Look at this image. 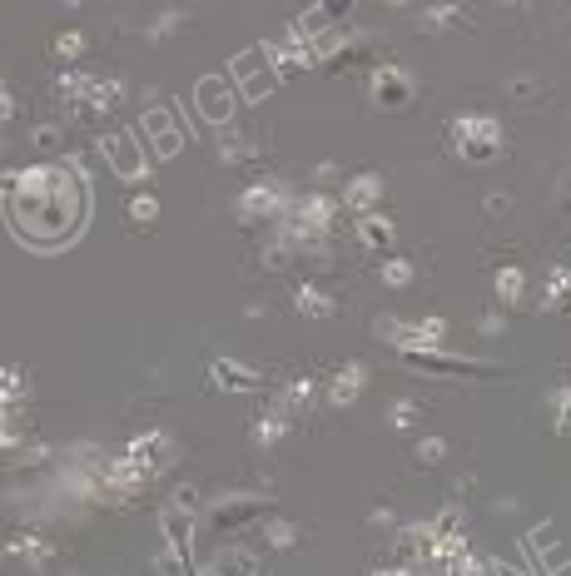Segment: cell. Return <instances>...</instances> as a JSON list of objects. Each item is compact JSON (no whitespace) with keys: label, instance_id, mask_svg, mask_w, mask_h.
Here are the masks:
<instances>
[{"label":"cell","instance_id":"6da1fadb","mask_svg":"<svg viewBox=\"0 0 571 576\" xmlns=\"http://www.w3.org/2000/svg\"><path fill=\"white\" fill-rule=\"evenodd\" d=\"M90 209V184L70 164H30L5 174V219L30 249H65Z\"/></svg>","mask_w":571,"mask_h":576},{"label":"cell","instance_id":"7a4b0ae2","mask_svg":"<svg viewBox=\"0 0 571 576\" xmlns=\"http://www.w3.org/2000/svg\"><path fill=\"white\" fill-rule=\"evenodd\" d=\"M413 373H428V378H502L507 368L502 363H487V358H452L442 348H408L398 353Z\"/></svg>","mask_w":571,"mask_h":576},{"label":"cell","instance_id":"3957f363","mask_svg":"<svg viewBox=\"0 0 571 576\" xmlns=\"http://www.w3.org/2000/svg\"><path fill=\"white\" fill-rule=\"evenodd\" d=\"M452 149L462 159H472V164L497 159V149H502V120H492V115H462V120H452Z\"/></svg>","mask_w":571,"mask_h":576},{"label":"cell","instance_id":"277c9868","mask_svg":"<svg viewBox=\"0 0 571 576\" xmlns=\"http://www.w3.org/2000/svg\"><path fill=\"white\" fill-rule=\"evenodd\" d=\"M100 159L110 164V174H120L130 184H144V174H149V154L130 130H100Z\"/></svg>","mask_w":571,"mask_h":576},{"label":"cell","instance_id":"5b68a950","mask_svg":"<svg viewBox=\"0 0 571 576\" xmlns=\"http://www.w3.org/2000/svg\"><path fill=\"white\" fill-rule=\"evenodd\" d=\"M368 100H373L378 110H408V105L418 100V85H413V75L398 70V65H373V75H368Z\"/></svg>","mask_w":571,"mask_h":576},{"label":"cell","instance_id":"8992f818","mask_svg":"<svg viewBox=\"0 0 571 576\" xmlns=\"http://www.w3.org/2000/svg\"><path fill=\"white\" fill-rule=\"evenodd\" d=\"M288 189L279 179H254L244 194H239V219L244 224H264V219H284L288 214Z\"/></svg>","mask_w":571,"mask_h":576},{"label":"cell","instance_id":"52a82bcc","mask_svg":"<svg viewBox=\"0 0 571 576\" xmlns=\"http://www.w3.org/2000/svg\"><path fill=\"white\" fill-rule=\"evenodd\" d=\"M194 105L204 110L209 125H224V120L239 110V85H234L229 75H204V80L194 85Z\"/></svg>","mask_w":571,"mask_h":576},{"label":"cell","instance_id":"ba28073f","mask_svg":"<svg viewBox=\"0 0 571 576\" xmlns=\"http://www.w3.org/2000/svg\"><path fill=\"white\" fill-rule=\"evenodd\" d=\"M140 135L154 144V154H159V159H169V154H179V149H184V130L174 125V115H169L164 105H149V110H144V115H140Z\"/></svg>","mask_w":571,"mask_h":576},{"label":"cell","instance_id":"9c48e42d","mask_svg":"<svg viewBox=\"0 0 571 576\" xmlns=\"http://www.w3.org/2000/svg\"><path fill=\"white\" fill-rule=\"evenodd\" d=\"M383 204V179L368 169V174H353L348 184H343V209L363 224V219H373V209Z\"/></svg>","mask_w":571,"mask_h":576},{"label":"cell","instance_id":"30bf717a","mask_svg":"<svg viewBox=\"0 0 571 576\" xmlns=\"http://www.w3.org/2000/svg\"><path fill=\"white\" fill-rule=\"evenodd\" d=\"M125 457H130L140 472H149V477H154V472H164V467H169L174 447H169V437H164V432H140V437L130 442V452H125Z\"/></svg>","mask_w":571,"mask_h":576},{"label":"cell","instance_id":"8fae6325","mask_svg":"<svg viewBox=\"0 0 571 576\" xmlns=\"http://www.w3.org/2000/svg\"><path fill=\"white\" fill-rule=\"evenodd\" d=\"M318 388H323V383H318L313 373H298V378H288L284 388H279L274 408H279V413H288V418H303V413L318 403Z\"/></svg>","mask_w":571,"mask_h":576},{"label":"cell","instance_id":"7c38bea8","mask_svg":"<svg viewBox=\"0 0 571 576\" xmlns=\"http://www.w3.org/2000/svg\"><path fill=\"white\" fill-rule=\"evenodd\" d=\"M353 239L368 249V254H378V259H393V244H398V229H393V219H383V214H373V219H363L358 229H353Z\"/></svg>","mask_w":571,"mask_h":576},{"label":"cell","instance_id":"4fadbf2b","mask_svg":"<svg viewBox=\"0 0 571 576\" xmlns=\"http://www.w3.org/2000/svg\"><path fill=\"white\" fill-rule=\"evenodd\" d=\"M209 378H214L219 388H229V393H254V388H264V378H259L249 363H234V358H214V363H209Z\"/></svg>","mask_w":571,"mask_h":576},{"label":"cell","instance_id":"5bb4252c","mask_svg":"<svg viewBox=\"0 0 571 576\" xmlns=\"http://www.w3.org/2000/svg\"><path fill=\"white\" fill-rule=\"evenodd\" d=\"M363 383H368V368H363V363H343L323 388H328V403H333V408H348V403H358Z\"/></svg>","mask_w":571,"mask_h":576},{"label":"cell","instance_id":"9a60e30c","mask_svg":"<svg viewBox=\"0 0 571 576\" xmlns=\"http://www.w3.org/2000/svg\"><path fill=\"white\" fill-rule=\"evenodd\" d=\"M5 557H10V562H25V567H35V572H45V567L55 562V547H50L45 537H10Z\"/></svg>","mask_w":571,"mask_h":576},{"label":"cell","instance_id":"2e32d148","mask_svg":"<svg viewBox=\"0 0 571 576\" xmlns=\"http://www.w3.org/2000/svg\"><path fill=\"white\" fill-rule=\"evenodd\" d=\"M259 512H264V502H259V497H229V502H219V507H214V522L229 532V527H244V522H254Z\"/></svg>","mask_w":571,"mask_h":576},{"label":"cell","instance_id":"e0dca14e","mask_svg":"<svg viewBox=\"0 0 571 576\" xmlns=\"http://www.w3.org/2000/svg\"><path fill=\"white\" fill-rule=\"evenodd\" d=\"M522 547L542 557V572H552V567L562 572V567H571V557H567V552H552V547H557V532H552V527H537V532H532V537H527Z\"/></svg>","mask_w":571,"mask_h":576},{"label":"cell","instance_id":"ac0fdd59","mask_svg":"<svg viewBox=\"0 0 571 576\" xmlns=\"http://www.w3.org/2000/svg\"><path fill=\"white\" fill-rule=\"evenodd\" d=\"M288 428H293V418L288 413H279V408H264L259 418H254V442L259 447H274V442H284Z\"/></svg>","mask_w":571,"mask_h":576},{"label":"cell","instance_id":"d6986e66","mask_svg":"<svg viewBox=\"0 0 571 576\" xmlns=\"http://www.w3.org/2000/svg\"><path fill=\"white\" fill-rule=\"evenodd\" d=\"M492 288H497V303H502V308H517V303H522V293H527V274H522L517 264H502Z\"/></svg>","mask_w":571,"mask_h":576},{"label":"cell","instance_id":"ffe728a7","mask_svg":"<svg viewBox=\"0 0 571 576\" xmlns=\"http://www.w3.org/2000/svg\"><path fill=\"white\" fill-rule=\"evenodd\" d=\"M293 303H298V313H303V318H333V313H338V303H333L323 288H313V284H298Z\"/></svg>","mask_w":571,"mask_h":576},{"label":"cell","instance_id":"44dd1931","mask_svg":"<svg viewBox=\"0 0 571 576\" xmlns=\"http://www.w3.org/2000/svg\"><path fill=\"white\" fill-rule=\"evenodd\" d=\"M378 279H383L388 288H413L418 269H413L408 259H398V254H393V259H383V264H378Z\"/></svg>","mask_w":571,"mask_h":576},{"label":"cell","instance_id":"7402d4cb","mask_svg":"<svg viewBox=\"0 0 571 576\" xmlns=\"http://www.w3.org/2000/svg\"><path fill=\"white\" fill-rule=\"evenodd\" d=\"M125 214H130L135 229H149V224L159 219V199H154L149 189H140V194H130V209H125Z\"/></svg>","mask_w":571,"mask_h":576},{"label":"cell","instance_id":"603a6c76","mask_svg":"<svg viewBox=\"0 0 571 576\" xmlns=\"http://www.w3.org/2000/svg\"><path fill=\"white\" fill-rule=\"evenodd\" d=\"M388 423H393V432H418V423H423V403H413V398L393 403V408H388Z\"/></svg>","mask_w":571,"mask_h":576},{"label":"cell","instance_id":"cb8c5ba5","mask_svg":"<svg viewBox=\"0 0 571 576\" xmlns=\"http://www.w3.org/2000/svg\"><path fill=\"white\" fill-rule=\"evenodd\" d=\"M30 144L45 149V154H60V149H65V125H55V120L35 125V130H30Z\"/></svg>","mask_w":571,"mask_h":576},{"label":"cell","instance_id":"d4e9b609","mask_svg":"<svg viewBox=\"0 0 571 576\" xmlns=\"http://www.w3.org/2000/svg\"><path fill=\"white\" fill-rule=\"evenodd\" d=\"M264 542H269L274 552H288V547L298 542V527L284 522V517H274V522H264Z\"/></svg>","mask_w":571,"mask_h":576},{"label":"cell","instance_id":"484cf974","mask_svg":"<svg viewBox=\"0 0 571 576\" xmlns=\"http://www.w3.org/2000/svg\"><path fill=\"white\" fill-rule=\"evenodd\" d=\"M552 428L562 432V437H571V388L552 393Z\"/></svg>","mask_w":571,"mask_h":576},{"label":"cell","instance_id":"4316f807","mask_svg":"<svg viewBox=\"0 0 571 576\" xmlns=\"http://www.w3.org/2000/svg\"><path fill=\"white\" fill-rule=\"evenodd\" d=\"M55 55H60V60H80V55H85V35H80V30H65V35L55 40Z\"/></svg>","mask_w":571,"mask_h":576},{"label":"cell","instance_id":"83f0119b","mask_svg":"<svg viewBox=\"0 0 571 576\" xmlns=\"http://www.w3.org/2000/svg\"><path fill=\"white\" fill-rule=\"evenodd\" d=\"M442 457H447V442H442V437H423V442H418V462H423V467L442 462Z\"/></svg>","mask_w":571,"mask_h":576},{"label":"cell","instance_id":"f1b7e54d","mask_svg":"<svg viewBox=\"0 0 571 576\" xmlns=\"http://www.w3.org/2000/svg\"><path fill=\"white\" fill-rule=\"evenodd\" d=\"M179 20H184V10H179V5H169V10H159V20L149 25V35H169Z\"/></svg>","mask_w":571,"mask_h":576},{"label":"cell","instance_id":"f546056e","mask_svg":"<svg viewBox=\"0 0 571 576\" xmlns=\"http://www.w3.org/2000/svg\"><path fill=\"white\" fill-rule=\"evenodd\" d=\"M502 328H507V313H502V308H492V313H482V323H477V333H482V338H497Z\"/></svg>","mask_w":571,"mask_h":576},{"label":"cell","instance_id":"4dcf8cb0","mask_svg":"<svg viewBox=\"0 0 571 576\" xmlns=\"http://www.w3.org/2000/svg\"><path fill=\"white\" fill-rule=\"evenodd\" d=\"M512 214V199L507 194H487V219H507Z\"/></svg>","mask_w":571,"mask_h":576},{"label":"cell","instance_id":"1f68e13d","mask_svg":"<svg viewBox=\"0 0 571 576\" xmlns=\"http://www.w3.org/2000/svg\"><path fill=\"white\" fill-rule=\"evenodd\" d=\"M512 95H522V100H532V95H537V80H512Z\"/></svg>","mask_w":571,"mask_h":576},{"label":"cell","instance_id":"d6a6232c","mask_svg":"<svg viewBox=\"0 0 571 576\" xmlns=\"http://www.w3.org/2000/svg\"><path fill=\"white\" fill-rule=\"evenodd\" d=\"M313 179H318V184H333V179H338V164H318Z\"/></svg>","mask_w":571,"mask_h":576}]
</instances>
